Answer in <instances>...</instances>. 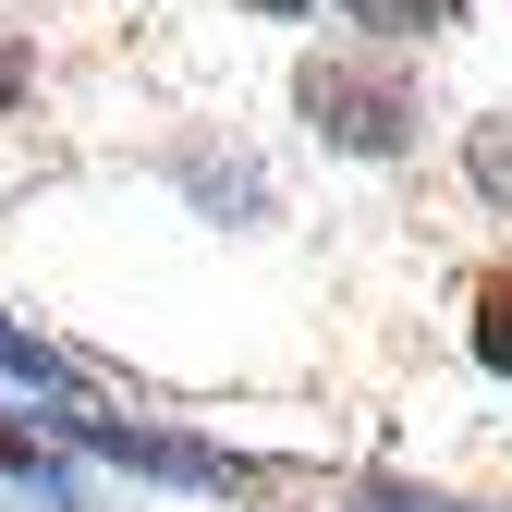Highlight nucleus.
Instances as JSON below:
<instances>
[{"mask_svg":"<svg viewBox=\"0 0 512 512\" xmlns=\"http://www.w3.org/2000/svg\"><path fill=\"white\" fill-rule=\"evenodd\" d=\"M293 135L342 171H415L439 135V98H427V49H378V37H317L293 49Z\"/></svg>","mask_w":512,"mask_h":512,"instance_id":"nucleus-1","label":"nucleus"},{"mask_svg":"<svg viewBox=\"0 0 512 512\" xmlns=\"http://www.w3.org/2000/svg\"><path fill=\"white\" fill-rule=\"evenodd\" d=\"M49 415V403H37ZM61 452H86L98 476H135V488H183V500H256V488H281L269 452H244V439L220 427H171V415H122V403H61L49 415Z\"/></svg>","mask_w":512,"mask_h":512,"instance_id":"nucleus-2","label":"nucleus"},{"mask_svg":"<svg viewBox=\"0 0 512 512\" xmlns=\"http://www.w3.org/2000/svg\"><path fill=\"white\" fill-rule=\"evenodd\" d=\"M147 171L183 196V220H208V232H269L281 220V171L256 159L232 122H171V135L147 147Z\"/></svg>","mask_w":512,"mask_h":512,"instance_id":"nucleus-3","label":"nucleus"},{"mask_svg":"<svg viewBox=\"0 0 512 512\" xmlns=\"http://www.w3.org/2000/svg\"><path fill=\"white\" fill-rule=\"evenodd\" d=\"M0 500L13 512H98V464L86 452H61L49 415L0 391Z\"/></svg>","mask_w":512,"mask_h":512,"instance_id":"nucleus-4","label":"nucleus"},{"mask_svg":"<svg viewBox=\"0 0 512 512\" xmlns=\"http://www.w3.org/2000/svg\"><path fill=\"white\" fill-rule=\"evenodd\" d=\"M0 391L61 415V403H98V366H86V354H61L37 317H13V305H0Z\"/></svg>","mask_w":512,"mask_h":512,"instance_id":"nucleus-5","label":"nucleus"},{"mask_svg":"<svg viewBox=\"0 0 512 512\" xmlns=\"http://www.w3.org/2000/svg\"><path fill=\"white\" fill-rule=\"evenodd\" d=\"M342 37H378V49H439L476 25V0H317Z\"/></svg>","mask_w":512,"mask_h":512,"instance_id":"nucleus-6","label":"nucleus"},{"mask_svg":"<svg viewBox=\"0 0 512 512\" xmlns=\"http://www.w3.org/2000/svg\"><path fill=\"white\" fill-rule=\"evenodd\" d=\"M464 354H476V378H488V391H512V244L464 281Z\"/></svg>","mask_w":512,"mask_h":512,"instance_id":"nucleus-7","label":"nucleus"},{"mask_svg":"<svg viewBox=\"0 0 512 512\" xmlns=\"http://www.w3.org/2000/svg\"><path fill=\"white\" fill-rule=\"evenodd\" d=\"M354 512H512L500 488H452V476H403V464H366L354 488H342Z\"/></svg>","mask_w":512,"mask_h":512,"instance_id":"nucleus-8","label":"nucleus"},{"mask_svg":"<svg viewBox=\"0 0 512 512\" xmlns=\"http://www.w3.org/2000/svg\"><path fill=\"white\" fill-rule=\"evenodd\" d=\"M452 159H464V196L488 220H512V110H476L464 135H452Z\"/></svg>","mask_w":512,"mask_h":512,"instance_id":"nucleus-9","label":"nucleus"},{"mask_svg":"<svg viewBox=\"0 0 512 512\" xmlns=\"http://www.w3.org/2000/svg\"><path fill=\"white\" fill-rule=\"evenodd\" d=\"M37 86H49V49H37V25H13V13H0V122H13Z\"/></svg>","mask_w":512,"mask_h":512,"instance_id":"nucleus-10","label":"nucleus"},{"mask_svg":"<svg viewBox=\"0 0 512 512\" xmlns=\"http://www.w3.org/2000/svg\"><path fill=\"white\" fill-rule=\"evenodd\" d=\"M232 13H256V25H317V0H232Z\"/></svg>","mask_w":512,"mask_h":512,"instance_id":"nucleus-11","label":"nucleus"}]
</instances>
